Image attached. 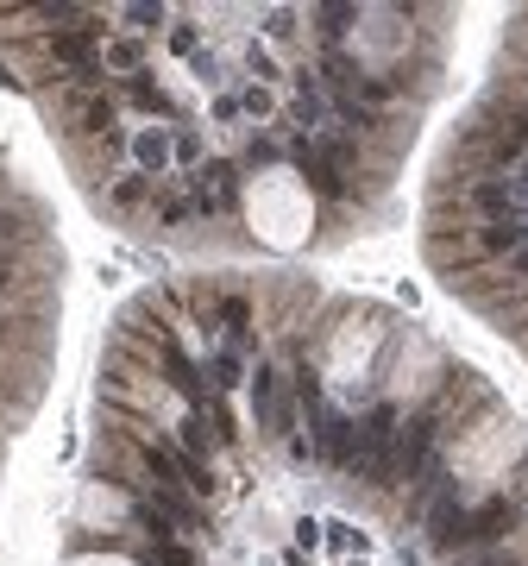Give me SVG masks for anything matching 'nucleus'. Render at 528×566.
I'll return each mask as SVG.
<instances>
[{
  "label": "nucleus",
  "instance_id": "nucleus-1",
  "mask_svg": "<svg viewBox=\"0 0 528 566\" xmlns=\"http://www.w3.org/2000/svg\"><path fill=\"white\" fill-rule=\"evenodd\" d=\"M396 410L391 403H378L365 422H359V459H353V472L359 478H372V485H396Z\"/></svg>",
  "mask_w": 528,
  "mask_h": 566
},
{
  "label": "nucleus",
  "instance_id": "nucleus-2",
  "mask_svg": "<svg viewBox=\"0 0 528 566\" xmlns=\"http://www.w3.org/2000/svg\"><path fill=\"white\" fill-rule=\"evenodd\" d=\"M289 164L302 170V183H308L321 202H340V195H346V183H340L334 157H327V151H321L315 139H289Z\"/></svg>",
  "mask_w": 528,
  "mask_h": 566
},
{
  "label": "nucleus",
  "instance_id": "nucleus-3",
  "mask_svg": "<svg viewBox=\"0 0 528 566\" xmlns=\"http://www.w3.org/2000/svg\"><path fill=\"white\" fill-rule=\"evenodd\" d=\"M240 202V164L214 157L202 164V189H195V214H214V208H233Z\"/></svg>",
  "mask_w": 528,
  "mask_h": 566
},
{
  "label": "nucleus",
  "instance_id": "nucleus-4",
  "mask_svg": "<svg viewBox=\"0 0 528 566\" xmlns=\"http://www.w3.org/2000/svg\"><path fill=\"white\" fill-rule=\"evenodd\" d=\"M95 38H101V25H95V19H82V25H70V32H51V38H44V51H51L57 63H70V76H76V70H89Z\"/></svg>",
  "mask_w": 528,
  "mask_h": 566
},
{
  "label": "nucleus",
  "instance_id": "nucleus-5",
  "mask_svg": "<svg viewBox=\"0 0 528 566\" xmlns=\"http://www.w3.org/2000/svg\"><path fill=\"white\" fill-rule=\"evenodd\" d=\"M428 542H434L440 554H453V548L466 542V510H459V497H440V504L428 510Z\"/></svg>",
  "mask_w": 528,
  "mask_h": 566
},
{
  "label": "nucleus",
  "instance_id": "nucleus-6",
  "mask_svg": "<svg viewBox=\"0 0 528 566\" xmlns=\"http://www.w3.org/2000/svg\"><path fill=\"white\" fill-rule=\"evenodd\" d=\"M428 453H434V422L421 416V422L402 428V447H396V478H415V472L428 466Z\"/></svg>",
  "mask_w": 528,
  "mask_h": 566
},
{
  "label": "nucleus",
  "instance_id": "nucleus-7",
  "mask_svg": "<svg viewBox=\"0 0 528 566\" xmlns=\"http://www.w3.org/2000/svg\"><path fill=\"white\" fill-rule=\"evenodd\" d=\"M315 453H327L334 466H353V459H359V422L327 416V422H321V434H315Z\"/></svg>",
  "mask_w": 528,
  "mask_h": 566
},
{
  "label": "nucleus",
  "instance_id": "nucleus-8",
  "mask_svg": "<svg viewBox=\"0 0 528 566\" xmlns=\"http://www.w3.org/2000/svg\"><path fill=\"white\" fill-rule=\"evenodd\" d=\"M252 410H259V422L270 416L277 434H289V403L277 397V378H270V372H252Z\"/></svg>",
  "mask_w": 528,
  "mask_h": 566
},
{
  "label": "nucleus",
  "instance_id": "nucleus-9",
  "mask_svg": "<svg viewBox=\"0 0 528 566\" xmlns=\"http://www.w3.org/2000/svg\"><path fill=\"white\" fill-rule=\"evenodd\" d=\"M510 523H516V504H510V497H497V504H485V510L466 523V542H491V535H504Z\"/></svg>",
  "mask_w": 528,
  "mask_h": 566
},
{
  "label": "nucleus",
  "instance_id": "nucleus-10",
  "mask_svg": "<svg viewBox=\"0 0 528 566\" xmlns=\"http://www.w3.org/2000/svg\"><path fill=\"white\" fill-rule=\"evenodd\" d=\"M164 365H170V384H176L189 403H208V397H202V378H195V365L183 359V346H176V340H164Z\"/></svg>",
  "mask_w": 528,
  "mask_h": 566
},
{
  "label": "nucleus",
  "instance_id": "nucleus-11",
  "mask_svg": "<svg viewBox=\"0 0 528 566\" xmlns=\"http://www.w3.org/2000/svg\"><path fill=\"white\" fill-rule=\"evenodd\" d=\"M523 240H528L523 214H510V221H497V227H485V252H516Z\"/></svg>",
  "mask_w": 528,
  "mask_h": 566
},
{
  "label": "nucleus",
  "instance_id": "nucleus-12",
  "mask_svg": "<svg viewBox=\"0 0 528 566\" xmlns=\"http://www.w3.org/2000/svg\"><path fill=\"white\" fill-rule=\"evenodd\" d=\"M132 157H138V176H151V170L170 157V145L157 139V133H138V139H132Z\"/></svg>",
  "mask_w": 528,
  "mask_h": 566
},
{
  "label": "nucleus",
  "instance_id": "nucleus-13",
  "mask_svg": "<svg viewBox=\"0 0 528 566\" xmlns=\"http://www.w3.org/2000/svg\"><path fill=\"white\" fill-rule=\"evenodd\" d=\"M127 101H132V108H145V114H170V95H157L145 76H132V82H127Z\"/></svg>",
  "mask_w": 528,
  "mask_h": 566
},
{
  "label": "nucleus",
  "instance_id": "nucleus-14",
  "mask_svg": "<svg viewBox=\"0 0 528 566\" xmlns=\"http://www.w3.org/2000/svg\"><path fill=\"white\" fill-rule=\"evenodd\" d=\"M246 70H252V76H264V82H277V76H283V70H277V57H270L264 44H246Z\"/></svg>",
  "mask_w": 528,
  "mask_h": 566
},
{
  "label": "nucleus",
  "instance_id": "nucleus-15",
  "mask_svg": "<svg viewBox=\"0 0 528 566\" xmlns=\"http://www.w3.org/2000/svg\"><path fill=\"white\" fill-rule=\"evenodd\" d=\"M108 63H114V70H127V76H138V63H145V51H138L132 38H120V44L108 51Z\"/></svg>",
  "mask_w": 528,
  "mask_h": 566
},
{
  "label": "nucleus",
  "instance_id": "nucleus-16",
  "mask_svg": "<svg viewBox=\"0 0 528 566\" xmlns=\"http://www.w3.org/2000/svg\"><path fill=\"white\" fill-rule=\"evenodd\" d=\"M321 114H327V108H321V95L302 82V95H296V120H302V127H321Z\"/></svg>",
  "mask_w": 528,
  "mask_h": 566
},
{
  "label": "nucleus",
  "instance_id": "nucleus-17",
  "mask_svg": "<svg viewBox=\"0 0 528 566\" xmlns=\"http://www.w3.org/2000/svg\"><path fill=\"white\" fill-rule=\"evenodd\" d=\"M108 120H114V101H108V95H95V101H82V127H89V133H101Z\"/></svg>",
  "mask_w": 528,
  "mask_h": 566
},
{
  "label": "nucleus",
  "instance_id": "nucleus-18",
  "mask_svg": "<svg viewBox=\"0 0 528 566\" xmlns=\"http://www.w3.org/2000/svg\"><path fill=\"white\" fill-rule=\"evenodd\" d=\"M321 529H327V548H334V554H353V548H365V535H353L346 523H321Z\"/></svg>",
  "mask_w": 528,
  "mask_h": 566
},
{
  "label": "nucleus",
  "instance_id": "nucleus-19",
  "mask_svg": "<svg viewBox=\"0 0 528 566\" xmlns=\"http://www.w3.org/2000/svg\"><path fill=\"white\" fill-rule=\"evenodd\" d=\"M315 19H321V32H327V38H340V32H346V19H353V6H321Z\"/></svg>",
  "mask_w": 528,
  "mask_h": 566
},
{
  "label": "nucleus",
  "instance_id": "nucleus-20",
  "mask_svg": "<svg viewBox=\"0 0 528 566\" xmlns=\"http://www.w3.org/2000/svg\"><path fill=\"white\" fill-rule=\"evenodd\" d=\"M195 214V202H183V195H157V221H189Z\"/></svg>",
  "mask_w": 528,
  "mask_h": 566
},
{
  "label": "nucleus",
  "instance_id": "nucleus-21",
  "mask_svg": "<svg viewBox=\"0 0 528 566\" xmlns=\"http://www.w3.org/2000/svg\"><path fill=\"white\" fill-rule=\"evenodd\" d=\"M214 384H227V391L240 384V359L233 353H214Z\"/></svg>",
  "mask_w": 528,
  "mask_h": 566
},
{
  "label": "nucleus",
  "instance_id": "nucleus-22",
  "mask_svg": "<svg viewBox=\"0 0 528 566\" xmlns=\"http://www.w3.org/2000/svg\"><path fill=\"white\" fill-rule=\"evenodd\" d=\"M151 566H195L183 548H170V542H151Z\"/></svg>",
  "mask_w": 528,
  "mask_h": 566
},
{
  "label": "nucleus",
  "instance_id": "nucleus-23",
  "mask_svg": "<svg viewBox=\"0 0 528 566\" xmlns=\"http://www.w3.org/2000/svg\"><path fill=\"white\" fill-rule=\"evenodd\" d=\"M240 114H270V89H246L240 95Z\"/></svg>",
  "mask_w": 528,
  "mask_h": 566
},
{
  "label": "nucleus",
  "instance_id": "nucleus-24",
  "mask_svg": "<svg viewBox=\"0 0 528 566\" xmlns=\"http://www.w3.org/2000/svg\"><path fill=\"white\" fill-rule=\"evenodd\" d=\"M264 32H270V38H289V32H296V13H283V6H277V13L264 19Z\"/></svg>",
  "mask_w": 528,
  "mask_h": 566
},
{
  "label": "nucleus",
  "instance_id": "nucleus-25",
  "mask_svg": "<svg viewBox=\"0 0 528 566\" xmlns=\"http://www.w3.org/2000/svg\"><path fill=\"white\" fill-rule=\"evenodd\" d=\"M170 51H176V57H195V25H176V32H170Z\"/></svg>",
  "mask_w": 528,
  "mask_h": 566
},
{
  "label": "nucleus",
  "instance_id": "nucleus-26",
  "mask_svg": "<svg viewBox=\"0 0 528 566\" xmlns=\"http://www.w3.org/2000/svg\"><path fill=\"white\" fill-rule=\"evenodd\" d=\"M138 195H145V176H127V183H120V189H114V202H120V208H132V202H138Z\"/></svg>",
  "mask_w": 528,
  "mask_h": 566
},
{
  "label": "nucleus",
  "instance_id": "nucleus-27",
  "mask_svg": "<svg viewBox=\"0 0 528 566\" xmlns=\"http://www.w3.org/2000/svg\"><path fill=\"white\" fill-rule=\"evenodd\" d=\"M176 157H183V164H195V157H202V145H195V133H183V139H176Z\"/></svg>",
  "mask_w": 528,
  "mask_h": 566
},
{
  "label": "nucleus",
  "instance_id": "nucleus-28",
  "mask_svg": "<svg viewBox=\"0 0 528 566\" xmlns=\"http://www.w3.org/2000/svg\"><path fill=\"white\" fill-rule=\"evenodd\" d=\"M516 278H528V240L516 246Z\"/></svg>",
  "mask_w": 528,
  "mask_h": 566
},
{
  "label": "nucleus",
  "instance_id": "nucleus-29",
  "mask_svg": "<svg viewBox=\"0 0 528 566\" xmlns=\"http://www.w3.org/2000/svg\"><path fill=\"white\" fill-rule=\"evenodd\" d=\"M6 278H13V259H0V283H6Z\"/></svg>",
  "mask_w": 528,
  "mask_h": 566
}]
</instances>
